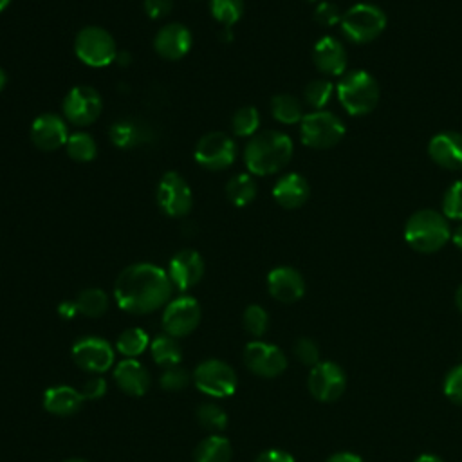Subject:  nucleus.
I'll return each mask as SVG.
<instances>
[{
	"mask_svg": "<svg viewBox=\"0 0 462 462\" xmlns=\"http://www.w3.org/2000/svg\"><path fill=\"white\" fill-rule=\"evenodd\" d=\"M171 291L173 283L168 273L144 262L125 267L114 283L116 303L130 314H148L161 309L170 300Z\"/></svg>",
	"mask_w": 462,
	"mask_h": 462,
	"instance_id": "f257e3e1",
	"label": "nucleus"
},
{
	"mask_svg": "<svg viewBox=\"0 0 462 462\" xmlns=\"http://www.w3.org/2000/svg\"><path fill=\"white\" fill-rule=\"evenodd\" d=\"M292 157V141L278 130L254 134L244 150V162L253 175H273L280 171Z\"/></svg>",
	"mask_w": 462,
	"mask_h": 462,
	"instance_id": "f03ea898",
	"label": "nucleus"
},
{
	"mask_svg": "<svg viewBox=\"0 0 462 462\" xmlns=\"http://www.w3.org/2000/svg\"><path fill=\"white\" fill-rule=\"evenodd\" d=\"M449 226L446 217L433 209L413 213L404 226V240L419 253H435L449 240Z\"/></svg>",
	"mask_w": 462,
	"mask_h": 462,
	"instance_id": "7ed1b4c3",
	"label": "nucleus"
},
{
	"mask_svg": "<svg viewBox=\"0 0 462 462\" xmlns=\"http://www.w3.org/2000/svg\"><path fill=\"white\" fill-rule=\"evenodd\" d=\"M337 99L350 116H365L372 112L379 101V85L366 70H350L341 76Z\"/></svg>",
	"mask_w": 462,
	"mask_h": 462,
	"instance_id": "20e7f679",
	"label": "nucleus"
},
{
	"mask_svg": "<svg viewBox=\"0 0 462 462\" xmlns=\"http://www.w3.org/2000/svg\"><path fill=\"white\" fill-rule=\"evenodd\" d=\"M74 54L85 65L101 69L114 63L117 45L106 29L97 25H87L79 29L74 38Z\"/></svg>",
	"mask_w": 462,
	"mask_h": 462,
	"instance_id": "39448f33",
	"label": "nucleus"
},
{
	"mask_svg": "<svg viewBox=\"0 0 462 462\" xmlns=\"http://www.w3.org/2000/svg\"><path fill=\"white\" fill-rule=\"evenodd\" d=\"M341 31L354 43L375 40L386 27V14L374 4H356L341 16Z\"/></svg>",
	"mask_w": 462,
	"mask_h": 462,
	"instance_id": "423d86ee",
	"label": "nucleus"
},
{
	"mask_svg": "<svg viewBox=\"0 0 462 462\" xmlns=\"http://www.w3.org/2000/svg\"><path fill=\"white\" fill-rule=\"evenodd\" d=\"M300 135L305 146L325 150L341 141V137L345 135V125L332 112L314 110L310 114H305L300 121Z\"/></svg>",
	"mask_w": 462,
	"mask_h": 462,
	"instance_id": "0eeeda50",
	"label": "nucleus"
},
{
	"mask_svg": "<svg viewBox=\"0 0 462 462\" xmlns=\"http://www.w3.org/2000/svg\"><path fill=\"white\" fill-rule=\"evenodd\" d=\"M195 386L209 397H229L236 390L235 370L220 359H206L193 372Z\"/></svg>",
	"mask_w": 462,
	"mask_h": 462,
	"instance_id": "6e6552de",
	"label": "nucleus"
},
{
	"mask_svg": "<svg viewBox=\"0 0 462 462\" xmlns=\"http://www.w3.org/2000/svg\"><path fill=\"white\" fill-rule=\"evenodd\" d=\"M157 206L168 217L180 218L191 211L193 193L184 177L177 171H166L157 184Z\"/></svg>",
	"mask_w": 462,
	"mask_h": 462,
	"instance_id": "1a4fd4ad",
	"label": "nucleus"
},
{
	"mask_svg": "<svg viewBox=\"0 0 462 462\" xmlns=\"http://www.w3.org/2000/svg\"><path fill=\"white\" fill-rule=\"evenodd\" d=\"M195 161L211 171L229 168L236 159V144L224 132H209L202 135L195 146Z\"/></svg>",
	"mask_w": 462,
	"mask_h": 462,
	"instance_id": "9d476101",
	"label": "nucleus"
},
{
	"mask_svg": "<svg viewBox=\"0 0 462 462\" xmlns=\"http://www.w3.org/2000/svg\"><path fill=\"white\" fill-rule=\"evenodd\" d=\"M103 110V99L94 87L76 85L63 99V116L76 126L92 125Z\"/></svg>",
	"mask_w": 462,
	"mask_h": 462,
	"instance_id": "9b49d317",
	"label": "nucleus"
},
{
	"mask_svg": "<svg viewBox=\"0 0 462 462\" xmlns=\"http://www.w3.org/2000/svg\"><path fill=\"white\" fill-rule=\"evenodd\" d=\"M307 386L314 399L332 402L343 395L346 388V375L339 365L332 361H319L310 368Z\"/></svg>",
	"mask_w": 462,
	"mask_h": 462,
	"instance_id": "f8f14e48",
	"label": "nucleus"
},
{
	"mask_svg": "<svg viewBox=\"0 0 462 462\" xmlns=\"http://www.w3.org/2000/svg\"><path fill=\"white\" fill-rule=\"evenodd\" d=\"M200 323V305L191 296H179L171 300L162 312V328L168 336L184 337L191 334Z\"/></svg>",
	"mask_w": 462,
	"mask_h": 462,
	"instance_id": "ddd939ff",
	"label": "nucleus"
},
{
	"mask_svg": "<svg viewBox=\"0 0 462 462\" xmlns=\"http://www.w3.org/2000/svg\"><path fill=\"white\" fill-rule=\"evenodd\" d=\"M245 366L260 377H276L287 368L285 354L271 343L251 341L244 350Z\"/></svg>",
	"mask_w": 462,
	"mask_h": 462,
	"instance_id": "4468645a",
	"label": "nucleus"
},
{
	"mask_svg": "<svg viewBox=\"0 0 462 462\" xmlns=\"http://www.w3.org/2000/svg\"><path fill=\"white\" fill-rule=\"evenodd\" d=\"M72 359L85 372L103 374L114 363V350L108 341L88 336L74 343Z\"/></svg>",
	"mask_w": 462,
	"mask_h": 462,
	"instance_id": "2eb2a0df",
	"label": "nucleus"
},
{
	"mask_svg": "<svg viewBox=\"0 0 462 462\" xmlns=\"http://www.w3.org/2000/svg\"><path fill=\"white\" fill-rule=\"evenodd\" d=\"M31 143L42 150V152H54L67 144L69 139V128L65 125V119L58 114L45 112L38 116L29 130Z\"/></svg>",
	"mask_w": 462,
	"mask_h": 462,
	"instance_id": "dca6fc26",
	"label": "nucleus"
},
{
	"mask_svg": "<svg viewBox=\"0 0 462 462\" xmlns=\"http://www.w3.org/2000/svg\"><path fill=\"white\" fill-rule=\"evenodd\" d=\"M168 276L173 287L188 291L195 287L204 276V260L195 249L177 251L168 265Z\"/></svg>",
	"mask_w": 462,
	"mask_h": 462,
	"instance_id": "f3484780",
	"label": "nucleus"
},
{
	"mask_svg": "<svg viewBox=\"0 0 462 462\" xmlns=\"http://www.w3.org/2000/svg\"><path fill=\"white\" fill-rule=\"evenodd\" d=\"M193 45L191 31L182 23H166L162 25L153 38V49L155 52L170 61L184 58Z\"/></svg>",
	"mask_w": 462,
	"mask_h": 462,
	"instance_id": "a211bd4d",
	"label": "nucleus"
},
{
	"mask_svg": "<svg viewBox=\"0 0 462 462\" xmlns=\"http://www.w3.org/2000/svg\"><path fill=\"white\" fill-rule=\"evenodd\" d=\"M269 294L280 303H294L305 294V280L294 267H274L267 274Z\"/></svg>",
	"mask_w": 462,
	"mask_h": 462,
	"instance_id": "6ab92c4d",
	"label": "nucleus"
},
{
	"mask_svg": "<svg viewBox=\"0 0 462 462\" xmlns=\"http://www.w3.org/2000/svg\"><path fill=\"white\" fill-rule=\"evenodd\" d=\"M314 65L327 76H343L346 70V52L339 40L323 36L312 49Z\"/></svg>",
	"mask_w": 462,
	"mask_h": 462,
	"instance_id": "aec40b11",
	"label": "nucleus"
},
{
	"mask_svg": "<svg viewBox=\"0 0 462 462\" xmlns=\"http://www.w3.org/2000/svg\"><path fill=\"white\" fill-rule=\"evenodd\" d=\"M428 153L442 168L458 170L462 168V134L440 132L428 143Z\"/></svg>",
	"mask_w": 462,
	"mask_h": 462,
	"instance_id": "412c9836",
	"label": "nucleus"
},
{
	"mask_svg": "<svg viewBox=\"0 0 462 462\" xmlns=\"http://www.w3.org/2000/svg\"><path fill=\"white\" fill-rule=\"evenodd\" d=\"M310 195L309 182L300 173H287L273 186L274 200L285 209H296L307 202Z\"/></svg>",
	"mask_w": 462,
	"mask_h": 462,
	"instance_id": "4be33fe9",
	"label": "nucleus"
},
{
	"mask_svg": "<svg viewBox=\"0 0 462 462\" xmlns=\"http://www.w3.org/2000/svg\"><path fill=\"white\" fill-rule=\"evenodd\" d=\"M114 379L117 383V386L134 397H141L148 392L150 388V375L148 370L143 363H139L137 359H123L116 370H114Z\"/></svg>",
	"mask_w": 462,
	"mask_h": 462,
	"instance_id": "5701e85b",
	"label": "nucleus"
},
{
	"mask_svg": "<svg viewBox=\"0 0 462 462\" xmlns=\"http://www.w3.org/2000/svg\"><path fill=\"white\" fill-rule=\"evenodd\" d=\"M83 404V395L72 386H51L43 393V408L58 417L74 415Z\"/></svg>",
	"mask_w": 462,
	"mask_h": 462,
	"instance_id": "b1692460",
	"label": "nucleus"
},
{
	"mask_svg": "<svg viewBox=\"0 0 462 462\" xmlns=\"http://www.w3.org/2000/svg\"><path fill=\"white\" fill-rule=\"evenodd\" d=\"M231 442L222 435H209L195 448L193 462H231Z\"/></svg>",
	"mask_w": 462,
	"mask_h": 462,
	"instance_id": "393cba45",
	"label": "nucleus"
},
{
	"mask_svg": "<svg viewBox=\"0 0 462 462\" xmlns=\"http://www.w3.org/2000/svg\"><path fill=\"white\" fill-rule=\"evenodd\" d=\"M110 141L117 148H134L144 141H148V134L144 132L143 125L132 119H117L110 130Z\"/></svg>",
	"mask_w": 462,
	"mask_h": 462,
	"instance_id": "a878e982",
	"label": "nucleus"
},
{
	"mask_svg": "<svg viewBox=\"0 0 462 462\" xmlns=\"http://www.w3.org/2000/svg\"><path fill=\"white\" fill-rule=\"evenodd\" d=\"M226 197L233 206L244 208L256 197V182L249 173L233 175L226 184Z\"/></svg>",
	"mask_w": 462,
	"mask_h": 462,
	"instance_id": "bb28decb",
	"label": "nucleus"
},
{
	"mask_svg": "<svg viewBox=\"0 0 462 462\" xmlns=\"http://www.w3.org/2000/svg\"><path fill=\"white\" fill-rule=\"evenodd\" d=\"M150 350H152V357L157 365L164 366V368H170V366H177L182 359V350L177 343V339L173 336H168V334H161L157 336L152 345H150Z\"/></svg>",
	"mask_w": 462,
	"mask_h": 462,
	"instance_id": "cd10ccee",
	"label": "nucleus"
},
{
	"mask_svg": "<svg viewBox=\"0 0 462 462\" xmlns=\"http://www.w3.org/2000/svg\"><path fill=\"white\" fill-rule=\"evenodd\" d=\"M74 303H76L79 314H83L87 318H99L108 309V296L99 287H88V289H83L76 296Z\"/></svg>",
	"mask_w": 462,
	"mask_h": 462,
	"instance_id": "c85d7f7f",
	"label": "nucleus"
},
{
	"mask_svg": "<svg viewBox=\"0 0 462 462\" xmlns=\"http://www.w3.org/2000/svg\"><path fill=\"white\" fill-rule=\"evenodd\" d=\"M271 114L278 123L294 125L303 119L301 103L291 94H276L271 99Z\"/></svg>",
	"mask_w": 462,
	"mask_h": 462,
	"instance_id": "c756f323",
	"label": "nucleus"
},
{
	"mask_svg": "<svg viewBox=\"0 0 462 462\" xmlns=\"http://www.w3.org/2000/svg\"><path fill=\"white\" fill-rule=\"evenodd\" d=\"M67 155L76 162H90L97 153V144L87 132H74L65 144Z\"/></svg>",
	"mask_w": 462,
	"mask_h": 462,
	"instance_id": "7c9ffc66",
	"label": "nucleus"
},
{
	"mask_svg": "<svg viewBox=\"0 0 462 462\" xmlns=\"http://www.w3.org/2000/svg\"><path fill=\"white\" fill-rule=\"evenodd\" d=\"M148 345H150L148 334H146L143 328H137V327L126 328V330L117 337V343H116L117 350H119L123 356L130 357V359H134L135 356L143 354Z\"/></svg>",
	"mask_w": 462,
	"mask_h": 462,
	"instance_id": "2f4dec72",
	"label": "nucleus"
},
{
	"mask_svg": "<svg viewBox=\"0 0 462 462\" xmlns=\"http://www.w3.org/2000/svg\"><path fill=\"white\" fill-rule=\"evenodd\" d=\"M211 16L224 27H233L244 14V0H209Z\"/></svg>",
	"mask_w": 462,
	"mask_h": 462,
	"instance_id": "473e14b6",
	"label": "nucleus"
},
{
	"mask_svg": "<svg viewBox=\"0 0 462 462\" xmlns=\"http://www.w3.org/2000/svg\"><path fill=\"white\" fill-rule=\"evenodd\" d=\"M260 126V112L254 106H242L231 117V130L236 137H251Z\"/></svg>",
	"mask_w": 462,
	"mask_h": 462,
	"instance_id": "72a5a7b5",
	"label": "nucleus"
},
{
	"mask_svg": "<svg viewBox=\"0 0 462 462\" xmlns=\"http://www.w3.org/2000/svg\"><path fill=\"white\" fill-rule=\"evenodd\" d=\"M334 94V85L328 79H312L305 85L303 97L305 103L316 110H321L328 105Z\"/></svg>",
	"mask_w": 462,
	"mask_h": 462,
	"instance_id": "f704fd0d",
	"label": "nucleus"
},
{
	"mask_svg": "<svg viewBox=\"0 0 462 462\" xmlns=\"http://www.w3.org/2000/svg\"><path fill=\"white\" fill-rule=\"evenodd\" d=\"M197 420L204 430L213 433H220L227 426L226 411L213 402H202L197 408Z\"/></svg>",
	"mask_w": 462,
	"mask_h": 462,
	"instance_id": "c9c22d12",
	"label": "nucleus"
},
{
	"mask_svg": "<svg viewBox=\"0 0 462 462\" xmlns=\"http://www.w3.org/2000/svg\"><path fill=\"white\" fill-rule=\"evenodd\" d=\"M269 327V314L260 305H249L244 310V328L253 337H262Z\"/></svg>",
	"mask_w": 462,
	"mask_h": 462,
	"instance_id": "e433bc0d",
	"label": "nucleus"
},
{
	"mask_svg": "<svg viewBox=\"0 0 462 462\" xmlns=\"http://www.w3.org/2000/svg\"><path fill=\"white\" fill-rule=\"evenodd\" d=\"M444 217L451 220H462V180H455L442 199Z\"/></svg>",
	"mask_w": 462,
	"mask_h": 462,
	"instance_id": "4c0bfd02",
	"label": "nucleus"
},
{
	"mask_svg": "<svg viewBox=\"0 0 462 462\" xmlns=\"http://www.w3.org/2000/svg\"><path fill=\"white\" fill-rule=\"evenodd\" d=\"M189 379H191V375L177 365V366H170L162 372V375L159 379V384H161L162 390L179 392V390H184L189 384Z\"/></svg>",
	"mask_w": 462,
	"mask_h": 462,
	"instance_id": "58836bf2",
	"label": "nucleus"
},
{
	"mask_svg": "<svg viewBox=\"0 0 462 462\" xmlns=\"http://www.w3.org/2000/svg\"><path fill=\"white\" fill-rule=\"evenodd\" d=\"M294 356L296 359L305 366H316L319 363V348L318 345L309 337H300L294 343Z\"/></svg>",
	"mask_w": 462,
	"mask_h": 462,
	"instance_id": "ea45409f",
	"label": "nucleus"
},
{
	"mask_svg": "<svg viewBox=\"0 0 462 462\" xmlns=\"http://www.w3.org/2000/svg\"><path fill=\"white\" fill-rule=\"evenodd\" d=\"M444 395L453 402L462 406V365L451 368L444 379Z\"/></svg>",
	"mask_w": 462,
	"mask_h": 462,
	"instance_id": "a19ab883",
	"label": "nucleus"
},
{
	"mask_svg": "<svg viewBox=\"0 0 462 462\" xmlns=\"http://www.w3.org/2000/svg\"><path fill=\"white\" fill-rule=\"evenodd\" d=\"M341 13L337 9L336 4H330V2H319L314 9V20L319 23V25H325V27H330V25H336L341 22Z\"/></svg>",
	"mask_w": 462,
	"mask_h": 462,
	"instance_id": "79ce46f5",
	"label": "nucleus"
},
{
	"mask_svg": "<svg viewBox=\"0 0 462 462\" xmlns=\"http://www.w3.org/2000/svg\"><path fill=\"white\" fill-rule=\"evenodd\" d=\"M143 7H144V13L148 18L161 20L166 14H170V11L173 7V0H144Z\"/></svg>",
	"mask_w": 462,
	"mask_h": 462,
	"instance_id": "37998d69",
	"label": "nucleus"
},
{
	"mask_svg": "<svg viewBox=\"0 0 462 462\" xmlns=\"http://www.w3.org/2000/svg\"><path fill=\"white\" fill-rule=\"evenodd\" d=\"M106 392V381L101 375H92L81 388L83 399H99Z\"/></svg>",
	"mask_w": 462,
	"mask_h": 462,
	"instance_id": "c03bdc74",
	"label": "nucleus"
},
{
	"mask_svg": "<svg viewBox=\"0 0 462 462\" xmlns=\"http://www.w3.org/2000/svg\"><path fill=\"white\" fill-rule=\"evenodd\" d=\"M254 462H294L292 455L283 449H267L258 455Z\"/></svg>",
	"mask_w": 462,
	"mask_h": 462,
	"instance_id": "a18cd8bd",
	"label": "nucleus"
},
{
	"mask_svg": "<svg viewBox=\"0 0 462 462\" xmlns=\"http://www.w3.org/2000/svg\"><path fill=\"white\" fill-rule=\"evenodd\" d=\"M325 462H365L359 455L356 453H350V451H339V453H334L330 455Z\"/></svg>",
	"mask_w": 462,
	"mask_h": 462,
	"instance_id": "49530a36",
	"label": "nucleus"
},
{
	"mask_svg": "<svg viewBox=\"0 0 462 462\" xmlns=\"http://www.w3.org/2000/svg\"><path fill=\"white\" fill-rule=\"evenodd\" d=\"M58 312L63 319H72L78 314V307L74 301H61L58 307Z\"/></svg>",
	"mask_w": 462,
	"mask_h": 462,
	"instance_id": "de8ad7c7",
	"label": "nucleus"
},
{
	"mask_svg": "<svg viewBox=\"0 0 462 462\" xmlns=\"http://www.w3.org/2000/svg\"><path fill=\"white\" fill-rule=\"evenodd\" d=\"M117 65L121 67H128L132 63V54L128 51H117L116 54V60H114Z\"/></svg>",
	"mask_w": 462,
	"mask_h": 462,
	"instance_id": "09e8293b",
	"label": "nucleus"
},
{
	"mask_svg": "<svg viewBox=\"0 0 462 462\" xmlns=\"http://www.w3.org/2000/svg\"><path fill=\"white\" fill-rule=\"evenodd\" d=\"M413 462H444L440 457L437 455H431V453H424L420 457H417Z\"/></svg>",
	"mask_w": 462,
	"mask_h": 462,
	"instance_id": "8fccbe9b",
	"label": "nucleus"
},
{
	"mask_svg": "<svg viewBox=\"0 0 462 462\" xmlns=\"http://www.w3.org/2000/svg\"><path fill=\"white\" fill-rule=\"evenodd\" d=\"M451 240H453V244H455L458 249H462V224L455 229V233H453Z\"/></svg>",
	"mask_w": 462,
	"mask_h": 462,
	"instance_id": "3c124183",
	"label": "nucleus"
},
{
	"mask_svg": "<svg viewBox=\"0 0 462 462\" xmlns=\"http://www.w3.org/2000/svg\"><path fill=\"white\" fill-rule=\"evenodd\" d=\"M455 303H457L458 310L462 312V285L457 289V294H455Z\"/></svg>",
	"mask_w": 462,
	"mask_h": 462,
	"instance_id": "603ef678",
	"label": "nucleus"
},
{
	"mask_svg": "<svg viewBox=\"0 0 462 462\" xmlns=\"http://www.w3.org/2000/svg\"><path fill=\"white\" fill-rule=\"evenodd\" d=\"M220 36H222V40L229 42V40L233 38V31H231V27H224V31L220 32Z\"/></svg>",
	"mask_w": 462,
	"mask_h": 462,
	"instance_id": "864d4df0",
	"label": "nucleus"
},
{
	"mask_svg": "<svg viewBox=\"0 0 462 462\" xmlns=\"http://www.w3.org/2000/svg\"><path fill=\"white\" fill-rule=\"evenodd\" d=\"M5 83H7V74H5V70L0 67V92L4 90Z\"/></svg>",
	"mask_w": 462,
	"mask_h": 462,
	"instance_id": "5fc2aeb1",
	"label": "nucleus"
},
{
	"mask_svg": "<svg viewBox=\"0 0 462 462\" xmlns=\"http://www.w3.org/2000/svg\"><path fill=\"white\" fill-rule=\"evenodd\" d=\"M9 4H11V0H0V13H2Z\"/></svg>",
	"mask_w": 462,
	"mask_h": 462,
	"instance_id": "6e6d98bb",
	"label": "nucleus"
},
{
	"mask_svg": "<svg viewBox=\"0 0 462 462\" xmlns=\"http://www.w3.org/2000/svg\"><path fill=\"white\" fill-rule=\"evenodd\" d=\"M63 462H88L85 458H69V460H63Z\"/></svg>",
	"mask_w": 462,
	"mask_h": 462,
	"instance_id": "4d7b16f0",
	"label": "nucleus"
},
{
	"mask_svg": "<svg viewBox=\"0 0 462 462\" xmlns=\"http://www.w3.org/2000/svg\"><path fill=\"white\" fill-rule=\"evenodd\" d=\"M307 2H316V0H307Z\"/></svg>",
	"mask_w": 462,
	"mask_h": 462,
	"instance_id": "13d9d810",
	"label": "nucleus"
}]
</instances>
